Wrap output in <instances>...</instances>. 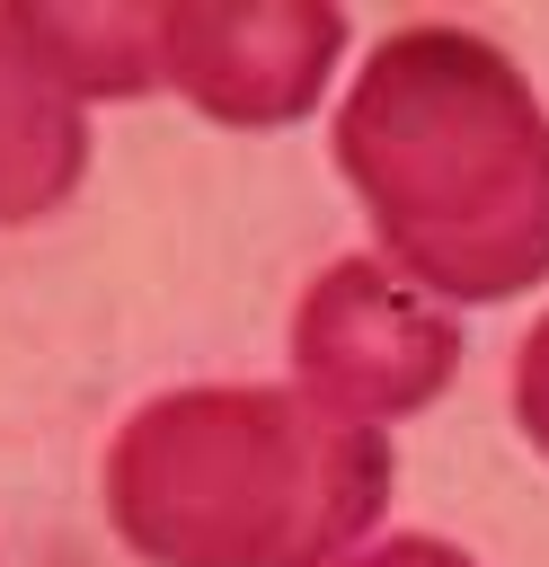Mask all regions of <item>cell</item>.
Segmentation results:
<instances>
[{
    "label": "cell",
    "instance_id": "obj_1",
    "mask_svg": "<svg viewBox=\"0 0 549 567\" xmlns=\"http://www.w3.org/2000/svg\"><path fill=\"white\" fill-rule=\"evenodd\" d=\"M336 168L425 301L549 284V115L469 27H398L336 106Z\"/></svg>",
    "mask_w": 549,
    "mask_h": 567
},
{
    "label": "cell",
    "instance_id": "obj_2",
    "mask_svg": "<svg viewBox=\"0 0 549 567\" xmlns=\"http://www.w3.org/2000/svg\"><path fill=\"white\" fill-rule=\"evenodd\" d=\"M390 434L301 390L221 381L124 416L106 452L115 540L151 567H336L390 505Z\"/></svg>",
    "mask_w": 549,
    "mask_h": 567
},
{
    "label": "cell",
    "instance_id": "obj_3",
    "mask_svg": "<svg viewBox=\"0 0 549 567\" xmlns=\"http://www.w3.org/2000/svg\"><path fill=\"white\" fill-rule=\"evenodd\" d=\"M301 399H319L345 425L416 416L460 372V319L434 310L416 284H398L381 257H336L292 319Z\"/></svg>",
    "mask_w": 549,
    "mask_h": 567
},
{
    "label": "cell",
    "instance_id": "obj_4",
    "mask_svg": "<svg viewBox=\"0 0 549 567\" xmlns=\"http://www.w3.org/2000/svg\"><path fill=\"white\" fill-rule=\"evenodd\" d=\"M345 53V18L301 9H159V89L195 97L213 124H292L319 106Z\"/></svg>",
    "mask_w": 549,
    "mask_h": 567
},
{
    "label": "cell",
    "instance_id": "obj_5",
    "mask_svg": "<svg viewBox=\"0 0 549 567\" xmlns=\"http://www.w3.org/2000/svg\"><path fill=\"white\" fill-rule=\"evenodd\" d=\"M89 168V106L0 9V230L53 213Z\"/></svg>",
    "mask_w": 549,
    "mask_h": 567
},
{
    "label": "cell",
    "instance_id": "obj_6",
    "mask_svg": "<svg viewBox=\"0 0 549 567\" xmlns=\"http://www.w3.org/2000/svg\"><path fill=\"white\" fill-rule=\"evenodd\" d=\"M9 18L80 106L159 89V9H9Z\"/></svg>",
    "mask_w": 549,
    "mask_h": 567
},
{
    "label": "cell",
    "instance_id": "obj_7",
    "mask_svg": "<svg viewBox=\"0 0 549 567\" xmlns=\"http://www.w3.org/2000/svg\"><path fill=\"white\" fill-rule=\"evenodd\" d=\"M514 425L549 452V310H540V328H531L522 354H514Z\"/></svg>",
    "mask_w": 549,
    "mask_h": 567
},
{
    "label": "cell",
    "instance_id": "obj_8",
    "mask_svg": "<svg viewBox=\"0 0 549 567\" xmlns=\"http://www.w3.org/2000/svg\"><path fill=\"white\" fill-rule=\"evenodd\" d=\"M336 567H478V558L452 549V540H434V532H398V540H372V549H354Z\"/></svg>",
    "mask_w": 549,
    "mask_h": 567
}]
</instances>
